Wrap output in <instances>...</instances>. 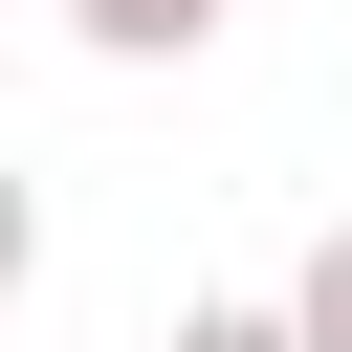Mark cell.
<instances>
[{"mask_svg":"<svg viewBox=\"0 0 352 352\" xmlns=\"http://www.w3.org/2000/svg\"><path fill=\"white\" fill-rule=\"evenodd\" d=\"M286 308H308V352H352V220H330V242L286 264Z\"/></svg>","mask_w":352,"mask_h":352,"instance_id":"3","label":"cell"},{"mask_svg":"<svg viewBox=\"0 0 352 352\" xmlns=\"http://www.w3.org/2000/svg\"><path fill=\"white\" fill-rule=\"evenodd\" d=\"M176 352H308V308L286 286H220V308H176Z\"/></svg>","mask_w":352,"mask_h":352,"instance_id":"2","label":"cell"},{"mask_svg":"<svg viewBox=\"0 0 352 352\" xmlns=\"http://www.w3.org/2000/svg\"><path fill=\"white\" fill-rule=\"evenodd\" d=\"M66 22H88V66H198L220 44V0H66Z\"/></svg>","mask_w":352,"mask_h":352,"instance_id":"1","label":"cell"}]
</instances>
